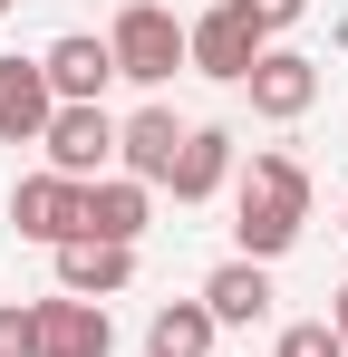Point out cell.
Returning a JSON list of instances; mask_svg holds the SVG:
<instances>
[{"instance_id":"d6986e66","label":"cell","mask_w":348,"mask_h":357,"mask_svg":"<svg viewBox=\"0 0 348 357\" xmlns=\"http://www.w3.org/2000/svg\"><path fill=\"white\" fill-rule=\"evenodd\" d=\"M329 328H339V348H348V280L329 290Z\"/></svg>"},{"instance_id":"6da1fadb","label":"cell","mask_w":348,"mask_h":357,"mask_svg":"<svg viewBox=\"0 0 348 357\" xmlns=\"http://www.w3.org/2000/svg\"><path fill=\"white\" fill-rule=\"evenodd\" d=\"M300 222H310V165L281 155V145H261L252 174H242V193H232V251L242 261H281L300 241Z\"/></svg>"},{"instance_id":"2e32d148","label":"cell","mask_w":348,"mask_h":357,"mask_svg":"<svg viewBox=\"0 0 348 357\" xmlns=\"http://www.w3.org/2000/svg\"><path fill=\"white\" fill-rule=\"evenodd\" d=\"M0 357H39V299H0Z\"/></svg>"},{"instance_id":"ba28073f","label":"cell","mask_w":348,"mask_h":357,"mask_svg":"<svg viewBox=\"0 0 348 357\" xmlns=\"http://www.w3.org/2000/svg\"><path fill=\"white\" fill-rule=\"evenodd\" d=\"M184 135H194V126L174 116L165 97H155V107H136V116H116V174L165 183V174H174V155H184Z\"/></svg>"},{"instance_id":"3957f363","label":"cell","mask_w":348,"mask_h":357,"mask_svg":"<svg viewBox=\"0 0 348 357\" xmlns=\"http://www.w3.org/2000/svg\"><path fill=\"white\" fill-rule=\"evenodd\" d=\"M184 49H194V68L203 77H223V87H242L252 68H261V49H271V29L242 10V0H213L203 20H184Z\"/></svg>"},{"instance_id":"52a82bcc","label":"cell","mask_w":348,"mask_h":357,"mask_svg":"<svg viewBox=\"0 0 348 357\" xmlns=\"http://www.w3.org/2000/svg\"><path fill=\"white\" fill-rule=\"evenodd\" d=\"M242 87H252V116L300 126L310 107H319V59H300V49H281V39H271V49H261V68H252Z\"/></svg>"},{"instance_id":"7c38bea8","label":"cell","mask_w":348,"mask_h":357,"mask_svg":"<svg viewBox=\"0 0 348 357\" xmlns=\"http://www.w3.org/2000/svg\"><path fill=\"white\" fill-rule=\"evenodd\" d=\"M58 116L49 77H39V59H0V145H39Z\"/></svg>"},{"instance_id":"ac0fdd59","label":"cell","mask_w":348,"mask_h":357,"mask_svg":"<svg viewBox=\"0 0 348 357\" xmlns=\"http://www.w3.org/2000/svg\"><path fill=\"white\" fill-rule=\"evenodd\" d=\"M242 10H252V20L281 39V29H300V10H310V0H242Z\"/></svg>"},{"instance_id":"9c48e42d","label":"cell","mask_w":348,"mask_h":357,"mask_svg":"<svg viewBox=\"0 0 348 357\" xmlns=\"http://www.w3.org/2000/svg\"><path fill=\"white\" fill-rule=\"evenodd\" d=\"M145 222H155V183H136V174H97L87 183V232L78 241H145Z\"/></svg>"},{"instance_id":"ffe728a7","label":"cell","mask_w":348,"mask_h":357,"mask_svg":"<svg viewBox=\"0 0 348 357\" xmlns=\"http://www.w3.org/2000/svg\"><path fill=\"white\" fill-rule=\"evenodd\" d=\"M339 232H348V203H339Z\"/></svg>"},{"instance_id":"5bb4252c","label":"cell","mask_w":348,"mask_h":357,"mask_svg":"<svg viewBox=\"0 0 348 357\" xmlns=\"http://www.w3.org/2000/svg\"><path fill=\"white\" fill-rule=\"evenodd\" d=\"M223 183H232V135H223V126H194L184 155H174V174H165V193H174V203H213Z\"/></svg>"},{"instance_id":"4fadbf2b","label":"cell","mask_w":348,"mask_h":357,"mask_svg":"<svg viewBox=\"0 0 348 357\" xmlns=\"http://www.w3.org/2000/svg\"><path fill=\"white\" fill-rule=\"evenodd\" d=\"M49 261H58V290L68 299H116L136 280V251H126V241H58Z\"/></svg>"},{"instance_id":"7a4b0ae2","label":"cell","mask_w":348,"mask_h":357,"mask_svg":"<svg viewBox=\"0 0 348 357\" xmlns=\"http://www.w3.org/2000/svg\"><path fill=\"white\" fill-rule=\"evenodd\" d=\"M107 49H116V77H136V87H174V68H194L184 20H174L165 0H126L107 20Z\"/></svg>"},{"instance_id":"8992f818","label":"cell","mask_w":348,"mask_h":357,"mask_svg":"<svg viewBox=\"0 0 348 357\" xmlns=\"http://www.w3.org/2000/svg\"><path fill=\"white\" fill-rule=\"evenodd\" d=\"M39 77H49V97H58V107H107L116 49L97 39V29H68V39H49V49H39Z\"/></svg>"},{"instance_id":"5b68a950","label":"cell","mask_w":348,"mask_h":357,"mask_svg":"<svg viewBox=\"0 0 348 357\" xmlns=\"http://www.w3.org/2000/svg\"><path fill=\"white\" fill-rule=\"evenodd\" d=\"M39 145H49V174H68V183L116 174V116H107V107H58Z\"/></svg>"},{"instance_id":"8fae6325","label":"cell","mask_w":348,"mask_h":357,"mask_svg":"<svg viewBox=\"0 0 348 357\" xmlns=\"http://www.w3.org/2000/svg\"><path fill=\"white\" fill-rule=\"evenodd\" d=\"M116 328H107V299H39V357H107Z\"/></svg>"},{"instance_id":"277c9868","label":"cell","mask_w":348,"mask_h":357,"mask_svg":"<svg viewBox=\"0 0 348 357\" xmlns=\"http://www.w3.org/2000/svg\"><path fill=\"white\" fill-rule=\"evenodd\" d=\"M10 232L20 241H39V251H58V241H78L87 232V183H68V174H20L10 183Z\"/></svg>"},{"instance_id":"e0dca14e","label":"cell","mask_w":348,"mask_h":357,"mask_svg":"<svg viewBox=\"0 0 348 357\" xmlns=\"http://www.w3.org/2000/svg\"><path fill=\"white\" fill-rule=\"evenodd\" d=\"M271 357H348V348H339L329 319H300V328H281V348H271Z\"/></svg>"},{"instance_id":"44dd1931","label":"cell","mask_w":348,"mask_h":357,"mask_svg":"<svg viewBox=\"0 0 348 357\" xmlns=\"http://www.w3.org/2000/svg\"><path fill=\"white\" fill-rule=\"evenodd\" d=\"M0 10H20V0H0Z\"/></svg>"},{"instance_id":"30bf717a","label":"cell","mask_w":348,"mask_h":357,"mask_svg":"<svg viewBox=\"0 0 348 357\" xmlns=\"http://www.w3.org/2000/svg\"><path fill=\"white\" fill-rule=\"evenodd\" d=\"M203 309H213V328H252V319H261V309H271V261H242V251H232V261H213V271H203Z\"/></svg>"},{"instance_id":"9a60e30c","label":"cell","mask_w":348,"mask_h":357,"mask_svg":"<svg viewBox=\"0 0 348 357\" xmlns=\"http://www.w3.org/2000/svg\"><path fill=\"white\" fill-rule=\"evenodd\" d=\"M145 357H213V309L203 299H165L145 319Z\"/></svg>"}]
</instances>
